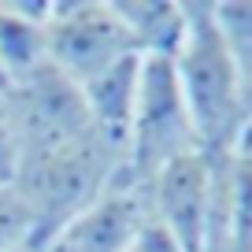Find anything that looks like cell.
Here are the masks:
<instances>
[{
	"label": "cell",
	"mask_w": 252,
	"mask_h": 252,
	"mask_svg": "<svg viewBox=\"0 0 252 252\" xmlns=\"http://www.w3.org/2000/svg\"><path fill=\"white\" fill-rule=\"evenodd\" d=\"M186 37L171 56L200 149L241 152L249 134V93L234 56L212 19V0H186Z\"/></svg>",
	"instance_id": "1"
},
{
	"label": "cell",
	"mask_w": 252,
	"mask_h": 252,
	"mask_svg": "<svg viewBox=\"0 0 252 252\" xmlns=\"http://www.w3.org/2000/svg\"><path fill=\"white\" fill-rule=\"evenodd\" d=\"M200 149L197 126L186 108L178 74L171 60L141 56V78H137V104L126 141V171L134 182H149L156 171L174 163L178 156Z\"/></svg>",
	"instance_id": "2"
},
{
	"label": "cell",
	"mask_w": 252,
	"mask_h": 252,
	"mask_svg": "<svg viewBox=\"0 0 252 252\" xmlns=\"http://www.w3.org/2000/svg\"><path fill=\"white\" fill-rule=\"evenodd\" d=\"M48 63L74 86L137 56L134 37L111 0H52L45 23Z\"/></svg>",
	"instance_id": "3"
},
{
	"label": "cell",
	"mask_w": 252,
	"mask_h": 252,
	"mask_svg": "<svg viewBox=\"0 0 252 252\" xmlns=\"http://www.w3.org/2000/svg\"><path fill=\"white\" fill-rule=\"evenodd\" d=\"M215 193V152L197 149L178 156L145 182L149 215L182 245L186 252H204Z\"/></svg>",
	"instance_id": "4"
},
{
	"label": "cell",
	"mask_w": 252,
	"mask_h": 252,
	"mask_svg": "<svg viewBox=\"0 0 252 252\" xmlns=\"http://www.w3.org/2000/svg\"><path fill=\"white\" fill-rule=\"evenodd\" d=\"M145 219H149L145 186L130 174H119L93 204L82 208L52 237V252H134Z\"/></svg>",
	"instance_id": "5"
},
{
	"label": "cell",
	"mask_w": 252,
	"mask_h": 252,
	"mask_svg": "<svg viewBox=\"0 0 252 252\" xmlns=\"http://www.w3.org/2000/svg\"><path fill=\"white\" fill-rule=\"evenodd\" d=\"M137 78H141V56H130V60L108 67L104 74H96L93 82L78 86L93 134L123 163H126V141H130V123H134V104H137Z\"/></svg>",
	"instance_id": "6"
},
{
	"label": "cell",
	"mask_w": 252,
	"mask_h": 252,
	"mask_svg": "<svg viewBox=\"0 0 252 252\" xmlns=\"http://www.w3.org/2000/svg\"><path fill=\"white\" fill-rule=\"evenodd\" d=\"M48 8L52 0H0V86L4 89L48 67Z\"/></svg>",
	"instance_id": "7"
},
{
	"label": "cell",
	"mask_w": 252,
	"mask_h": 252,
	"mask_svg": "<svg viewBox=\"0 0 252 252\" xmlns=\"http://www.w3.org/2000/svg\"><path fill=\"white\" fill-rule=\"evenodd\" d=\"M134 37L137 56L171 60L186 37V0H111Z\"/></svg>",
	"instance_id": "8"
},
{
	"label": "cell",
	"mask_w": 252,
	"mask_h": 252,
	"mask_svg": "<svg viewBox=\"0 0 252 252\" xmlns=\"http://www.w3.org/2000/svg\"><path fill=\"white\" fill-rule=\"evenodd\" d=\"M212 19L245 78V93H252V0H212Z\"/></svg>",
	"instance_id": "9"
},
{
	"label": "cell",
	"mask_w": 252,
	"mask_h": 252,
	"mask_svg": "<svg viewBox=\"0 0 252 252\" xmlns=\"http://www.w3.org/2000/svg\"><path fill=\"white\" fill-rule=\"evenodd\" d=\"M30 237H41L30 204L23 200V193H19L15 186L0 189V252L19 249V245L30 241Z\"/></svg>",
	"instance_id": "10"
},
{
	"label": "cell",
	"mask_w": 252,
	"mask_h": 252,
	"mask_svg": "<svg viewBox=\"0 0 252 252\" xmlns=\"http://www.w3.org/2000/svg\"><path fill=\"white\" fill-rule=\"evenodd\" d=\"M19 167H23V141H19L11 100L0 89V189H11L19 182Z\"/></svg>",
	"instance_id": "11"
},
{
	"label": "cell",
	"mask_w": 252,
	"mask_h": 252,
	"mask_svg": "<svg viewBox=\"0 0 252 252\" xmlns=\"http://www.w3.org/2000/svg\"><path fill=\"white\" fill-rule=\"evenodd\" d=\"M48 237H30V241H23L19 249H11V252H48Z\"/></svg>",
	"instance_id": "12"
},
{
	"label": "cell",
	"mask_w": 252,
	"mask_h": 252,
	"mask_svg": "<svg viewBox=\"0 0 252 252\" xmlns=\"http://www.w3.org/2000/svg\"><path fill=\"white\" fill-rule=\"evenodd\" d=\"M252 141V93H249V134H245V145H249ZM245 145H241V149H245Z\"/></svg>",
	"instance_id": "13"
},
{
	"label": "cell",
	"mask_w": 252,
	"mask_h": 252,
	"mask_svg": "<svg viewBox=\"0 0 252 252\" xmlns=\"http://www.w3.org/2000/svg\"><path fill=\"white\" fill-rule=\"evenodd\" d=\"M241 152H252V141H249V145H245V149H241Z\"/></svg>",
	"instance_id": "14"
},
{
	"label": "cell",
	"mask_w": 252,
	"mask_h": 252,
	"mask_svg": "<svg viewBox=\"0 0 252 252\" xmlns=\"http://www.w3.org/2000/svg\"><path fill=\"white\" fill-rule=\"evenodd\" d=\"M48 252H52V245H48Z\"/></svg>",
	"instance_id": "15"
},
{
	"label": "cell",
	"mask_w": 252,
	"mask_h": 252,
	"mask_svg": "<svg viewBox=\"0 0 252 252\" xmlns=\"http://www.w3.org/2000/svg\"><path fill=\"white\" fill-rule=\"evenodd\" d=\"M0 89H4V86H0Z\"/></svg>",
	"instance_id": "16"
}]
</instances>
